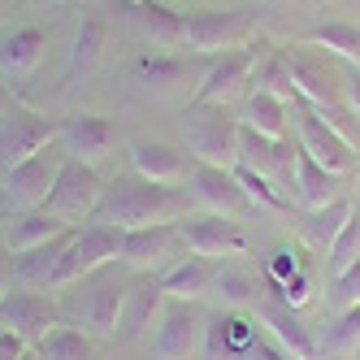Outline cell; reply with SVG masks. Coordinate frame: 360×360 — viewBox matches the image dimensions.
Here are the masks:
<instances>
[{"instance_id":"cell-45","label":"cell","mask_w":360,"mask_h":360,"mask_svg":"<svg viewBox=\"0 0 360 360\" xmlns=\"http://www.w3.org/2000/svg\"><path fill=\"white\" fill-rule=\"evenodd\" d=\"M126 5H139V0H126Z\"/></svg>"},{"instance_id":"cell-28","label":"cell","mask_w":360,"mask_h":360,"mask_svg":"<svg viewBox=\"0 0 360 360\" xmlns=\"http://www.w3.org/2000/svg\"><path fill=\"white\" fill-rule=\"evenodd\" d=\"M105 39H109V27L96 9H83L79 18V31H74V44H70V57H65V83H74L79 74H91L100 53H105Z\"/></svg>"},{"instance_id":"cell-11","label":"cell","mask_w":360,"mask_h":360,"mask_svg":"<svg viewBox=\"0 0 360 360\" xmlns=\"http://www.w3.org/2000/svg\"><path fill=\"white\" fill-rule=\"evenodd\" d=\"M291 113H295L300 148H304L317 165H326L330 174H352V169H356V143H347V139L334 131V126H330L313 105H308V100H300V96H295Z\"/></svg>"},{"instance_id":"cell-35","label":"cell","mask_w":360,"mask_h":360,"mask_svg":"<svg viewBox=\"0 0 360 360\" xmlns=\"http://www.w3.org/2000/svg\"><path fill=\"white\" fill-rule=\"evenodd\" d=\"M230 174H235V183L243 187V195H248L252 209H265V213H291V195L282 191L274 178L256 174V169H248V165H235Z\"/></svg>"},{"instance_id":"cell-9","label":"cell","mask_w":360,"mask_h":360,"mask_svg":"<svg viewBox=\"0 0 360 360\" xmlns=\"http://www.w3.org/2000/svg\"><path fill=\"white\" fill-rule=\"evenodd\" d=\"M57 135H61V126L48 122L44 113L22 109V105L5 109V117H0V178H5L13 165L31 161L48 143H57Z\"/></svg>"},{"instance_id":"cell-40","label":"cell","mask_w":360,"mask_h":360,"mask_svg":"<svg viewBox=\"0 0 360 360\" xmlns=\"http://www.w3.org/2000/svg\"><path fill=\"white\" fill-rule=\"evenodd\" d=\"M13 291V256L5 248V239H0V300H5Z\"/></svg>"},{"instance_id":"cell-44","label":"cell","mask_w":360,"mask_h":360,"mask_svg":"<svg viewBox=\"0 0 360 360\" xmlns=\"http://www.w3.org/2000/svg\"><path fill=\"white\" fill-rule=\"evenodd\" d=\"M0 117H5V96H0Z\"/></svg>"},{"instance_id":"cell-43","label":"cell","mask_w":360,"mask_h":360,"mask_svg":"<svg viewBox=\"0 0 360 360\" xmlns=\"http://www.w3.org/2000/svg\"><path fill=\"white\" fill-rule=\"evenodd\" d=\"M5 217H9V209H5V200H0V226H5Z\"/></svg>"},{"instance_id":"cell-1","label":"cell","mask_w":360,"mask_h":360,"mask_svg":"<svg viewBox=\"0 0 360 360\" xmlns=\"http://www.w3.org/2000/svg\"><path fill=\"white\" fill-rule=\"evenodd\" d=\"M191 213V195L178 187L148 183L139 174H117L105 183L100 209L91 221H105L113 230H139V226H178Z\"/></svg>"},{"instance_id":"cell-39","label":"cell","mask_w":360,"mask_h":360,"mask_svg":"<svg viewBox=\"0 0 360 360\" xmlns=\"http://www.w3.org/2000/svg\"><path fill=\"white\" fill-rule=\"evenodd\" d=\"M343 109L352 113V122L360 126V65L343 70Z\"/></svg>"},{"instance_id":"cell-37","label":"cell","mask_w":360,"mask_h":360,"mask_svg":"<svg viewBox=\"0 0 360 360\" xmlns=\"http://www.w3.org/2000/svg\"><path fill=\"white\" fill-rule=\"evenodd\" d=\"M360 256V213H352L347 217V226L334 235V243L326 248V269L330 274H339V269H347L352 261Z\"/></svg>"},{"instance_id":"cell-48","label":"cell","mask_w":360,"mask_h":360,"mask_svg":"<svg viewBox=\"0 0 360 360\" xmlns=\"http://www.w3.org/2000/svg\"><path fill=\"white\" fill-rule=\"evenodd\" d=\"M356 360H360V352H356Z\"/></svg>"},{"instance_id":"cell-20","label":"cell","mask_w":360,"mask_h":360,"mask_svg":"<svg viewBox=\"0 0 360 360\" xmlns=\"http://www.w3.org/2000/svg\"><path fill=\"white\" fill-rule=\"evenodd\" d=\"M161 308H165L161 282L152 278V274L131 278V291H126V304H122V321H117V339H122V343H139L143 334L157 326Z\"/></svg>"},{"instance_id":"cell-5","label":"cell","mask_w":360,"mask_h":360,"mask_svg":"<svg viewBox=\"0 0 360 360\" xmlns=\"http://www.w3.org/2000/svg\"><path fill=\"white\" fill-rule=\"evenodd\" d=\"M65 165V152L61 143H48L44 152H35L31 161L13 165L5 178H0V200H5L9 213H31V209H44L48 204V191H53L57 174Z\"/></svg>"},{"instance_id":"cell-16","label":"cell","mask_w":360,"mask_h":360,"mask_svg":"<svg viewBox=\"0 0 360 360\" xmlns=\"http://www.w3.org/2000/svg\"><path fill=\"white\" fill-rule=\"evenodd\" d=\"M57 143L70 161L100 165L105 157H113V148H117V126L105 113H74V117L61 122Z\"/></svg>"},{"instance_id":"cell-7","label":"cell","mask_w":360,"mask_h":360,"mask_svg":"<svg viewBox=\"0 0 360 360\" xmlns=\"http://www.w3.org/2000/svg\"><path fill=\"white\" fill-rule=\"evenodd\" d=\"M187 256V243L178 235V226H139V230H122L117 243V265L131 274H152L169 269L174 261Z\"/></svg>"},{"instance_id":"cell-8","label":"cell","mask_w":360,"mask_h":360,"mask_svg":"<svg viewBox=\"0 0 360 360\" xmlns=\"http://www.w3.org/2000/svg\"><path fill=\"white\" fill-rule=\"evenodd\" d=\"M117 243H122V230H113V226H105V221L79 226V230L70 235V248H65V256H61V265H57L53 291H57V287H74L79 278L96 274L100 265L117 261Z\"/></svg>"},{"instance_id":"cell-26","label":"cell","mask_w":360,"mask_h":360,"mask_svg":"<svg viewBox=\"0 0 360 360\" xmlns=\"http://www.w3.org/2000/svg\"><path fill=\"white\" fill-rule=\"evenodd\" d=\"M131 79H135L139 91L165 100V96H174L178 87L187 83V61L178 57V53H157V48H152V53H143L131 65Z\"/></svg>"},{"instance_id":"cell-22","label":"cell","mask_w":360,"mask_h":360,"mask_svg":"<svg viewBox=\"0 0 360 360\" xmlns=\"http://www.w3.org/2000/svg\"><path fill=\"white\" fill-rule=\"evenodd\" d=\"M44 53H48V35L39 27H18V31H9L5 39H0V79L13 83V87L27 83L31 74L39 70Z\"/></svg>"},{"instance_id":"cell-36","label":"cell","mask_w":360,"mask_h":360,"mask_svg":"<svg viewBox=\"0 0 360 360\" xmlns=\"http://www.w3.org/2000/svg\"><path fill=\"white\" fill-rule=\"evenodd\" d=\"M300 274H308V261H304V248L300 243H274V252H269V261H265V287L269 291H278V287H287L291 278H300Z\"/></svg>"},{"instance_id":"cell-18","label":"cell","mask_w":360,"mask_h":360,"mask_svg":"<svg viewBox=\"0 0 360 360\" xmlns=\"http://www.w3.org/2000/svg\"><path fill=\"white\" fill-rule=\"evenodd\" d=\"M256 317H261L265 334L287 352L291 360H317V334L304 326L300 317V308H287V304H278L274 295H265L261 304H256Z\"/></svg>"},{"instance_id":"cell-23","label":"cell","mask_w":360,"mask_h":360,"mask_svg":"<svg viewBox=\"0 0 360 360\" xmlns=\"http://www.w3.org/2000/svg\"><path fill=\"white\" fill-rule=\"evenodd\" d=\"M291 195L304 213L326 209V204H334L343 195V174H330L326 165H317L308 157L304 148H295V187H291Z\"/></svg>"},{"instance_id":"cell-14","label":"cell","mask_w":360,"mask_h":360,"mask_svg":"<svg viewBox=\"0 0 360 360\" xmlns=\"http://www.w3.org/2000/svg\"><path fill=\"white\" fill-rule=\"evenodd\" d=\"M0 326H5L9 334H18L22 343H39L48 330L61 326V308L53 295L44 291H27V287H13L5 300H0Z\"/></svg>"},{"instance_id":"cell-33","label":"cell","mask_w":360,"mask_h":360,"mask_svg":"<svg viewBox=\"0 0 360 360\" xmlns=\"http://www.w3.org/2000/svg\"><path fill=\"white\" fill-rule=\"evenodd\" d=\"M352 213H356V209L339 195L334 204H326V209H313V213H304V217H300V239L313 248V252H326V248L334 243V235H339V230L347 226Z\"/></svg>"},{"instance_id":"cell-19","label":"cell","mask_w":360,"mask_h":360,"mask_svg":"<svg viewBox=\"0 0 360 360\" xmlns=\"http://www.w3.org/2000/svg\"><path fill=\"white\" fill-rule=\"evenodd\" d=\"M191 169H195L191 152H178L174 143H161V139H135L131 143V174L148 178V183L183 187L191 178Z\"/></svg>"},{"instance_id":"cell-38","label":"cell","mask_w":360,"mask_h":360,"mask_svg":"<svg viewBox=\"0 0 360 360\" xmlns=\"http://www.w3.org/2000/svg\"><path fill=\"white\" fill-rule=\"evenodd\" d=\"M360 304V256L339 269V274H330V308L334 313H343V308H356Z\"/></svg>"},{"instance_id":"cell-3","label":"cell","mask_w":360,"mask_h":360,"mask_svg":"<svg viewBox=\"0 0 360 360\" xmlns=\"http://www.w3.org/2000/svg\"><path fill=\"white\" fill-rule=\"evenodd\" d=\"M183 139L195 165L235 169L239 165V117L226 105H187L183 113Z\"/></svg>"},{"instance_id":"cell-15","label":"cell","mask_w":360,"mask_h":360,"mask_svg":"<svg viewBox=\"0 0 360 360\" xmlns=\"http://www.w3.org/2000/svg\"><path fill=\"white\" fill-rule=\"evenodd\" d=\"M200 339H204V317L195 313V304L165 300L161 317H157V334H152L157 360H195Z\"/></svg>"},{"instance_id":"cell-32","label":"cell","mask_w":360,"mask_h":360,"mask_svg":"<svg viewBox=\"0 0 360 360\" xmlns=\"http://www.w3.org/2000/svg\"><path fill=\"white\" fill-rule=\"evenodd\" d=\"M304 44H313L321 53L347 61V65H360V27L347 22V18H326L321 27H313L304 35Z\"/></svg>"},{"instance_id":"cell-10","label":"cell","mask_w":360,"mask_h":360,"mask_svg":"<svg viewBox=\"0 0 360 360\" xmlns=\"http://www.w3.org/2000/svg\"><path fill=\"white\" fill-rule=\"evenodd\" d=\"M248 35H252V22L243 13H226V9L183 13V44L191 53L221 57V53H235V48H248Z\"/></svg>"},{"instance_id":"cell-2","label":"cell","mask_w":360,"mask_h":360,"mask_svg":"<svg viewBox=\"0 0 360 360\" xmlns=\"http://www.w3.org/2000/svg\"><path fill=\"white\" fill-rule=\"evenodd\" d=\"M126 291H131V278L122 274L117 261L100 265L96 274L79 278L65 295V313L74 317V326L87 330V334H100V339H117V321H122V304H126Z\"/></svg>"},{"instance_id":"cell-34","label":"cell","mask_w":360,"mask_h":360,"mask_svg":"<svg viewBox=\"0 0 360 360\" xmlns=\"http://www.w3.org/2000/svg\"><path fill=\"white\" fill-rule=\"evenodd\" d=\"M39 360H96V343H91V334L79 330V326H57V330H48L44 339L35 343Z\"/></svg>"},{"instance_id":"cell-13","label":"cell","mask_w":360,"mask_h":360,"mask_svg":"<svg viewBox=\"0 0 360 360\" xmlns=\"http://www.w3.org/2000/svg\"><path fill=\"white\" fill-rule=\"evenodd\" d=\"M178 235H183L191 256L204 261H230V256L248 252V235L239 230L235 217H217V213H187L178 221Z\"/></svg>"},{"instance_id":"cell-46","label":"cell","mask_w":360,"mask_h":360,"mask_svg":"<svg viewBox=\"0 0 360 360\" xmlns=\"http://www.w3.org/2000/svg\"><path fill=\"white\" fill-rule=\"evenodd\" d=\"M53 5H65V0H53Z\"/></svg>"},{"instance_id":"cell-12","label":"cell","mask_w":360,"mask_h":360,"mask_svg":"<svg viewBox=\"0 0 360 360\" xmlns=\"http://www.w3.org/2000/svg\"><path fill=\"white\" fill-rule=\"evenodd\" d=\"M256 57H261V44H248V48H235V53H221L209 61V70L200 74V83H195V105H226L230 109V100L243 96V87L252 83V70H256Z\"/></svg>"},{"instance_id":"cell-27","label":"cell","mask_w":360,"mask_h":360,"mask_svg":"<svg viewBox=\"0 0 360 360\" xmlns=\"http://www.w3.org/2000/svg\"><path fill=\"white\" fill-rule=\"evenodd\" d=\"M165 300H183V304H195L209 295V282H213V261H204V256H183V261H174L169 269L157 274Z\"/></svg>"},{"instance_id":"cell-41","label":"cell","mask_w":360,"mask_h":360,"mask_svg":"<svg viewBox=\"0 0 360 360\" xmlns=\"http://www.w3.org/2000/svg\"><path fill=\"white\" fill-rule=\"evenodd\" d=\"M27 347H31V343H22L18 334H9V330L0 334V360H18V356L27 352Z\"/></svg>"},{"instance_id":"cell-30","label":"cell","mask_w":360,"mask_h":360,"mask_svg":"<svg viewBox=\"0 0 360 360\" xmlns=\"http://www.w3.org/2000/svg\"><path fill=\"white\" fill-rule=\"evenodd\" d=\"M239 122L248 126V131H256V135H265V139H287V126H291V105L287 100H278V96H269V91H248L243 96V113H239Z\"/></svg>"},{"instance_id":"cell-17","label":"cell","mask_w":360,"mask_h":360,"mask_svg":"<svg viewBox=\"0 0 360 360\" xmlns=\"http://www.w3.org/2000/svg\"><path fill=\"white\" fill-rule=\"evenodd\" d=\"M191 204H200V213H217V217H239L248 213L252 204L243 195V187L235 183V174L230 169H217V165H195L191 178Z\"/></svg>"},{"instance_id":"cell-42","label":"cell","mask_w":360,"mask_h":360,"mask_svg":"<svg viewBox=\"0 0 360 360\" xmlns=\"http://www.w3.org/2000/svg\"><path fill=\"white\" fill-rule=\"evenodd\" d=\"M18 360H39V352H35V347H27V352H22Z\"/></svg>"},{"instance_id":"cell-25","label":"cell","mask_w":360,"mask_h":360,"mask_svg":"<svg viewBox=\"0 0 360 360\" xmlns=\"http://www.w3.org/2000/svg\"><path fill=\"white\" fill-rule=\"evenodd\" d=\"M65 230H74V226L57 221L48 209H31V213H9L5 226H0V239H5L9 256H18V252L39 248V243H53L57 235H65Z\"/></svg>"},{"instance_id":"cell-31","label":"cell","mask_w":360,"mask_h":360,"mask_svg":"<svg viewBox=\"0 0 360 360\" xmlns=\"http://www.w3.org/2000/svg\"><path fill=\"white\" fill-rule=\"evenodd\" d=\"M360 352V304L334 313L330 326L317 334V360H356Z\"/></svg>"},{"instance_id":"cell-47","label":"cell","mask_w":360,"mask_h":360,"mask_svg":"<svg viewBox=\"0 0 360 360\" xmlns=\"http://www.w3.org/2000/svg\"><path fill=\"white\" fill-rule=\"evenodd\" d=\"M0 334H5V326H0Z\"/></svg>"},{"instance_id":"cell-6","label":"cell","mask_w":360,"mask_h":360,"mask_svg":"<svg viewBox=\"0 0 360 360\" xmlns=\"http://www.w3.org/2000/svg\"><path fill=\"white\" fill-rule=\"evenodd\" d=\"M100 195H105V178H100V169L65 157V165L57 174L53 191H48L44 209L57 221H65V226H87L96 217V209H100Z\"/></svg>"},{"instance_id":"cell-29","label":"cell","mask_w":360,"mask_h":360,"mask_svg":"<svg viewBox=\"0 0 360 360\" xmlns=\"http://www.w3.org/2000/svg\"><path fill=\"white\" fill-rule=\"evenodd\" d=\"M131 22L152 48H178L183 44V13H174L165 0H139V5H131Z\"/></svg>"},{"instance_id":"cell-24","label":"cell","mask_w":360,"mask_h":360,"mask_svg":"<svg viewBox=\"0 0 360 360\" xmlns=\"http://www.w3.org/2000/svg\"><path fill=\"white\" fill-rule=\"evenodd\" d=\"M79 230V226H74ZM74 230H65V235H57L53 243H39L31 252H18L13 256V287H27V291H53V278H57V265L61 256L70 248V235Z\"/></svg>"},{"instance_id":"cell-4","label":"cell","mask_w":360,"mask_h":360,"mask_svg":"<svg viewBox=\"0 0 360 360\" xmlns=\"http://www.w3.org/2000/svg\"><path fill=\"white\" fill-rule=\"evenodd\" d=\"M287 57V70H291V87L300 100L308 105H343V70H339V57L321 53L313 44H287L282 48Z\"/></svg>"},{"instance_id":"cell-21","label":"cell","mask_w":360,"mask_h":360,"mask_svg":"<svg viewBox=\"0 0 360 360\" xmlns=\"http://www.w3.org/2000/svg\"><path fill=\"white\" fill-rule=\"evenodd\" d=\"M265 278H256L239 256L230 261H213V282H209V295L226 308V313H243V308H256L265 300Z\"/></svg>"}]
</instances>
